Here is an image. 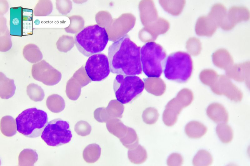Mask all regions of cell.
<instances>
[{"mask_svg": "<svg viewBox=\"0 0 250 166\" xmlns=\"http://www.w3.org/2000/svg\"><path fill=\"white\" fill-rule=\"evenodd\" d=\"M144 88V83L137 76L117 74L113 82V89L117 101L128 103L139 96Z\"/></svg>", "mask_w": 250, "mask_h": 166, "instance_id": "6", "label": "cell"}, {"mask_svg": "<svg viewBox=\"0 0 250 166\" xmlns=\"http://www.w3.org/2000/svg\"><path fill=\"white\" fill-rule=\"evenodd\" d=\"M213 161L211 154L204 150L198 151L192 160L194 166H209L212 165Z\"/></svg>", "mask_w": 250, "mask_h": 166, "instance_id": "24", "label": "cell"}, {"mask_svg": "<svg viewBox=\"0 0 250 166\" xmlns=\"http://www.w3.org/2000/svg\"><path fill=\"white\" fill-rule=\"evenodd\" d=\"M38 159V155L34 150L24 149L20 153L18 157L19 166H33Z\"/></svg>", "mask_w": 250, "mask_h": 166, "instance_id": "19", "label": "cell"}, {"mask_svg": "<svg viewBox=\"0 0 250 166\" xmlns=\"http://www.w3.org/2000/svg\"><path fill=\"white\" fill-rule=\"evenodd\" d=\"M108 40L105 28L98 24L85 27L74 37L78 50L86 57L101 53L106 47Z\"/></svg>", "mask_w": 250, "mask_h": 166, "instance_id": "2", "label": "cell"}, {"mask_svg": "<svg viewBox=\"0 0 250 166\" xmlns=\"http://www.w3.org/2000/svg\"><path fill=\"white\" fill-rule=\"evenodd\" d=\"M119 139L122 144L128 149L136 147L139 142L138 137L136 131L133 128L128 127L125 135Z\"/></svg>", "mask_w": 250, "mask_h": 166, "instance_id": "23", "label": "cell"}, {"mask_svg": "<svg viewBox=\"0 0 250 166\" xmlns=\"http://www.w3.org/2000/svg\"><path fill=\"white\" fill-rule=\"evenodd\" d=\"M33 11L22 7L10 9V34L11 36H22L30 35L33 31Z\"/></svg>", "mask_w": 250, "mask_h": 166, "instance_id": "8", "label": "cell"}, {"mask_svg": "<svg viewBox=\"0 0 250 166\" xmlns=\"http://www.w3.org/2000/svg\"><path fill=\"white\" fill-rule=\"evenodd\" d=\"M167 162L168 166H181L183 163V159L180 154L173 153L168 157Z\"/></svg>", "mask_w": 250, "mask_h": 166, "instance_id": "28", "label": "cell"}, {"mask_svg": "<svg viewBox=\"0 0 250 166\" xmlns=\"http://www.w3.org/2000/svg\"><path fill=\"white\" fill-rule=\"evenodd\" d=\"M84 68L87 76L93 81L104 80L110 72L108 58L102 53L90 56L86 63Z\"/></svg>", "mask_w": 250, "mask_h": 166, "instance_id": "9", "label": "cell"}, {"mask_svg": "<svg viewBox=\"0 0 250 166\" xmlns=\"http://www.w3.org/2000/svg\"><path fill=\"white\" fill-rule=\"evenodd\" d=\"M192 69V61L190 55L186 52L178 51L167 57L163 72L167 79L184 83L190 78Z\"/></svg>", "mask_w": 250, "mask_h": 166, "instance_id": "4", "label": "cell"}, {"mask_svg": "<svg viewBox=\"0 0 250 166\" xmlns=\"http://www.w3.org/2000/svg\"><path fill=\"white\" fill-rule=\"evenodd\" d=\"M47 113L36 108L26 109L16 119L18 131L25 136L35 138L40 136L48 122Z\"/></svg>", "mask_w": 250, "mask_h": 166, "instance_id": "5", "label": "cell"}, {"mask_svg": "<svg viewBox=\"0 0 250 166\" xmlns=\"http://www.w3.org/2000/svg\"><path fill=\"white\" fill-rule=\"evenodd\" d=\"M185 130L186 135L189 138L198 139L206 134L208 128L204 124L199 122L192 121L186 125Z\"/></svg>", "mask_w": 250, "mask_h": 166, "instance_id": "13", "label": "cell"}, {"mask_svg": "<svg viewBox=\"0 0 250 166\" xmlns=\"http://www.w3.org/2000/svg\"><path fill=\"white\" fill-rule=\"evenodd\" d=\"M108 130L112 134L120 139L127 133L128 127L125 125L119 120L114 119L108 121L106 123Z\"/></svg>", "mask_w": 250, "mask_h": 166, "instance_id": "17", "label": "cell"}, {"mask_svg": "<svg viewBox=\"0 0 250 166\" xmlns=\"http://www.w3.org/2000/svg\"><path fill=\"white\" fill-rule=\"evenodd\" d=\"M72 135L68 123L59 118L49 121L42 131L41 138L48 146H58L71 140Z\"/></svg>", "mask_w": 250, "mask_h": 166, "instance_id": "7", "label": "cell"}, {"mask_svg": "<svg viewBox=\"0 0 250 166\" xmlns=\"http://www.w3.org/2000/svg\"><path fill=\"white\" fill-rule=\"evenodd\" d=\"M208 116L217 123H227L228 121V116L225 109L219 104H213L208 108Z\"/></svg>", "mask_w": 250, "mask_h": 166, "instance_id": "12", "label": "cell"}, {"mask_svg": "<svg viewBox=\"0 0 250 166\" xmlns=\"http://www.w3.org/2000/svg\"><path fill=\"white\" fill-rule=\"evenodd\" d=\"M0 130L5 136L11 137L14 135L17 130L16 120L10 116L3 117L1 120Z\"/></svg>", "mask_w": 250, "mask_h": 166, "instance_id": "16", "label": "cell"}, {"mask_svg": "<svg viewBox=\"0 0 250 166\" xmlns=\"http://www.w3.org/2000/svg\"><path fill=\"white\" fill-rule=\"evenodd\" d=\"M142 71L148 77L159 78L163 71L167 58L163 47L155 42H147L141 48Z\"/></svg>", "mask_w": 250, "mask_h": 166, "instance_id": "3", "label": "cell"}, {"mask_svg": "<svg viewBox=\"0 0 250 166\" xmlns=\"http://www.w3.org/2000/svg\"><path fill=\"white\" fill-rule=\"evenodd\" d=\"M31 72L34 79L48 86L57 84L61 78V73L44 60L33 64Z\"/></svg>", "mask_w": 250, "mask_h": 166, "instance_id": "10", "label": "cell"}, {"mask_svg": "<svg viewBox=\"0 0 250 166\" xmlns=\"http://www.w3.org/2000/svg\"><path fill=\"white\" fill-rule=\"evenodd\" d=\"M27 92L29 98L35 102L41 101L44 97L43 89L40 86L34 83H31L27 86Z\"/></svg>", "mask_w": 250, "mask_h": 166, "instance_id": "25", "label": "cell"}, {"mask_svg": "<svg viewBox=\"0 0 250 166\" xmlns=\"http://www.w3.org/2000/svg\"><path fill=\"white\" fill-rule=\"evenodd\" d=\"M216 130L218 136L222 143H228L232 140L233 131L228 125L225 123H220L217 126Z\"/></svg>", "mask_w": 250, "mask_h": 166, "instance_id": "21", "label": "cell"}, {"mask_svg": "<svg viewBox=\"0 0 250 166\" xmlns=\"http://www.w3.org/2000/svg\"><path fill=\"white\" fill-rule=\"evenodd\" d=\"M101 154V148L98 144H89L84 149L83 152V157L84 160L89 163L96 162L99 159Z\"/></svg>", "mask_w": 250, "mask_h": 166, "instance_id": "18", "label": "cell"}, {"mask_svg": "<svg viewBox=\"0 0 250 166\" xmlns=\"http://www.w3.org/2000/svg\"><path fill=\"white\" fill-rule=\"evenodd\" d=\"M128 155V159L132 163L141 164L144 163L147 158V154L144 148L140 145L129 149Z\"/></svg>", "mask_w": 250, "mask_h": 166, "instance_id": "15", "label": "cell"}, {"mask_svg": "<svg viewBox=\"0 0 250 166\" xmlns=\"http://www.w3.org/2000/svg\"><path fill=\"white\" fill-rule=\"evenodd\" d=\"M53 10V4L50 0H39L35 6L33 14L35 16H46L50 14Z\"/></svg>", "mask_w": 250, "mask_h": 166, "instance_id": "22", "label": "cell"}, {"mask_svg": "<svg viewBox=\"0 0 250 166\" xmlns=\"http://www.w3.org/2000/svg\"><path fill=\"white\" fill-rule=\"evenodd\" d=\"M74 130L78 135L84 136L90 134L92 128L91 126L87 121H81L77 122L75 124Z\"/></svg>", "mask_w": 250, "mask_h": 166, "instance_id": "27", "label": "cell"}, {"mask_svg": "<svg viewBox=\"0 0 250 166\" xmlns=\"http://www.w3.org/2000/svg\"><path fill=\"white\" fill-rule=\"evenodd\" d=\"M46 104L50 111L55 113L62 111L65 107L64 99L57 94H53L49 96L47 99Z\"/></svg>", "mask_w": 250, "mask_h": 166, "instance_id": "20", "label": "cell"}, {"mask_svg": "<svg viewBox=\"0 0 250 166\" xmlns=\"http://www.w3.org/2000/svg\"><path fill=\"white\" fill-rule=\"evenodd\" d=\"M16 86L12 79L7 78L2 73H0V97L3 99H8L14 94Z\"/></svg>", "mask_w": 250, "mask_h": 166, "instance_id": "11", "label": "cell"}, {"mask_svg": "<svg viewBox=\"0 0 250 166\" xmlns=\"http://www.w3.org/2000/svg\"><path fill=\"white\" fill-rule=\"evenodd\" d=\"M22 54L24 58L32 63H38L43 58V55L39 48L33 44H29L25 46Z\"/></svg>", "mask_w": 250, "mask_h": 166, "instance_id": "14", "label": "cell"}, {"mask_svg": "<svg viewBox=\"0 0 250 166\" xmlns=\"http://www.w3.org/2000/svg\"><path fill=\"white\" fill-rule=\"evenodd\" d=\"M141 48L127 34L118 38L108 49L110 71L113 74L127 76L141 74Z\"/></svg>", "mask_w": 250, "mask_h": 166, "instance_id": "1", "label": "cell"}, {"mask_svg": "<svg viewBox=\"0 0 250 166\" xmlns=\"http://www.w3.org/2000/svg\"><path fill=\"white\" fill-rule=\"evenodd\" d=\"M2 35L0 36V51L6 52L10 50L12 45L11 35L8 28L6 31Z\"/></svg>", "mask_w": 250, "mask_h": 166, "instance_id": "26", "label": "cell"}]
</instances>
